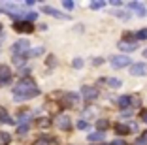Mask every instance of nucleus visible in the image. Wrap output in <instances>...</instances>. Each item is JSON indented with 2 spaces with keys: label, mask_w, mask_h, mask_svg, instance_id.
I'll return each mask as SVG.
<instances>
[{
  "label": "nucleus",
  "mask_w": 147,
  "mask_h": 145,
  "mask_svg": "<svg viewBox=\"0 0 147 145\" xmlns=\"http://www.w3.org/2000/svg\"><path fill=\"white\" fill-rule=\"evenodd\" d=\"M40 90L36 89V85L32 81H28V79H23L21 83H17V85L13 87V96L17 100H26V98H34V96H38Z\"/></svg>",
  "instance_id": "f257e3e1"
},
{
  "label": "nucleus",
  "mask_w": 147,
  "mask_h": 145,
  "mask_svg": "<svg viewBox=\"0 0 147 145\" xmlns=\"http://www.w3.org/2000/svg\"><path fill=\"white\" fill-rule=\"evenodd\" d=\"M130 64V59L126 55H117V57H111V66L113 68H125Z\"/></svg>",
  "instance_id": "f03ea898"
},
{
  "label": "nucleus",
  "mask_w": 147,
  "mask_h": 145,
  "mask_svg": "<svg viewBox=\"0 0 147 145\" xmlns=\"http://www.w3.org/2000/svg\"><path fill=\"white\" fill-rule=\"evenodd\" d=\"M130 74H132V76L142 77V76H145V74H147V66H145L143 62H136V64H132V68H130Z\"/></svg>",
  "instance_id": "7ed1b4c3"
},
{
  "label": "nucleus",
  "mask_w": 147,
  "mask_h": 145,
  "mask_svg": "<svg viewBox=\"0 0 147 145\" xmlns=\"http://www.w3.org/2000/svg\"><path fill=\"white\" fill-rule=\"evenodd\" d=\"M28 47H30L28 40H19V42L13 43L11 51H13V53H23V51H28Z\"/></svg>",
  "instance_id": "20e7f679"
},
{
  "label": "nucleus",
  "mask_w": 147,
  "mask_h": 145,
  "mask_svg": "<svg viewBox=\"0 0 147 145\" xmlns=\"http://www.w3.org/2000/svg\"><path fill=\"white\" fill-rule=\"evenodd\" d=\"M81 92H83V96H85V98H89V100H94L96 96H98V90L92 89V87H83Z\"/></svg>",
  "instance_id": "39448f33"
},
{
  "label": "nucleus",
  "mask_w": 147,
  "mask_h": 145,
  "mask_svg": "<svg viewBox=\"0 0 147 145\" xmlns=\"http://www.w3.org/2000/svg\"><path fill=\"white\" fill-rule=\"evenodd\" d=\"M119 49H123V51H126V53L136 51V49H138V43H134V42H121L119 43Z\"/></svg>",
  "instance_id": "423d86ee"
},
{
  "label": "nucleus",
  "mask_w": 147,
  "mask_h": 145,
  "mask_svg": "<svg viewBox=\"0 0 147 145\" xmlns=\"http://www.w3.org/2000/svg\"><path fill=\"white\" fill-rule=\"evenodd\" d=\"M15 30H19V32H30L32 30V25L26 21H17L15 23Z\"/></svg>",
  "instance_id": "0eeeda50"
},
{
  "label": "nucleus",
  "mask_w": 147,
  "mask_h": 145,
  "mask_svg": "<svg viewBox=\"0 0 147 145\" xmlns=\"http://www.w3.org/2000/svg\"><path fill=\"white\" fill-rule=\"evenodd\" d=\"M57 124H59V128H62V130H68L70 126H72V123H70V119L66 115L59 117V121H57Z\"/></svg>",
  "instance_id": "6e6552de"
},
{
  "label": "nucleus",
  "mask_w": 147,
  "mask_h": 145,
  "mask_svg": "<svg viewBox=\"0 0 147 145\" xmlns=\"http://www.w3.org/2000/svg\"><path fill=\"white\" fill-rule=\"evenodd\" d=\"M9 81V68L8 66H0V83Z\"/></svg>",
  "instance_id": "1a4fd4ad"
},
{
  "label": "nucleus",
  "mask_w": 147,
  "mask_h": 145,
  "mask_svg": "<svg viewBox=\"0 0 147 145\" xmlns=\"http://www.w3.org/2000/svg\"><path fill=\"white\" fill-rule=\"evenodd\" d=\"M62 102H64V106H74V104L78 102V94H74V92H68L62 98Z\"/></svg>",
  "instance_id": "9d476101"
},
{
  "label": "nucleus",
  "mask_w": 147,
  "mask_h": 145,
  "mask_svg": "<svg viewBox=\"0 0 147 145\" xmlns=\"http://www.w3.org/2000/svg\"><path fill=\"white\" fill-rule=\"evenodd\" d=\"M130 8L136 9V13H138L140 17H143V15H145V8H143L140 2H130Z\"/></svg>",
  "instance_id": "9b49d317"
},
{
  "label": "nucleus",
  "mask_w": 147,
  "mask_h": 145,
  "mask_svg": "<svg viewBox=\"0 0 147 145\" xmlns=\"http://www.w3.org/2000/svg\"><path fill=\"white\" fill-rule=\"evenodd\" d=\"M87 140H89V141H102V140H104V134H102V132L89 134V136H87Z\"/></svg>",
  "instance_id": "f8f14e48"
},
{
  "label": "nucleus",
  "mask_w": 147,
  "mask_h": 145,
  "mask_svg": "<svg viewBox=\"0 0 147 145\" xmlns=\"http://www.w3.org/2000/svg\"><path fill=\"white\" fill-rule=\"evenodd\" d=\"M130 102H132V98H130V96H121V98L117 100L119 107H126V106H130Z\"/></svg>",
  "instance_id": "ddd939ff"
},
{
  "label": "nucleus",
  "mask_w": 147,
  "mask_h": 145,
  "mask_svg": "<svg viewBox=\"0 0 147 145\" xmlns=\"http://www.w3.org/2000/svg\"><path fill=\"white\" fill-rule=\"evenodd\" d=\"M128 130H130V128L125 126V124H117V134L121 132V136H125V134H128Z\"/></svg>",
  "instance_id": "4468645a"
},
{
  "label": "nucleus",
  "mask_w": 147,
  "mask_h": 145,
  "mask_svg": "<svg viewBox=\"0 0 147 145\" xmlns=\"http://www.w3.org/2000/svg\"><path fill=\"white\" fill-rule=\"evenodd\" d=\"M9 141V134L8 132H0V143L4 145V143H8Z\"/></svg>",
  "instance_id": "2eb2a0df"
},
{
  "label": "nucleus",
  "mask_w": 147,
  "mask_h": 145,
  "mask_svg": "<svg viewBox=\"0 0 147 145\" xmlns=\"http://www.w3.org/2000/svg\"><path fill=\"white\" fill-rule=\"evenodd\" d=\"M42 53H43V47H36V49L30 51V57H38V55H42Z\"/></svg>",
  "instance_id": "dca6fc26"
},
{
  "label": "nucleus",
  "mask_w": 147,
  "mask_h": 145,
  "mask_svg": "<svg viewBox=\"0 0 147 145\" xmlns=\"http://www.w3.org/2000/svg\"><path fill=\"white\" fill-rule=\"evenodd\" d=\"M109 87H121V79H108Z\"/></svg>",
  "instance_id": "f3484780"
},
{
  "label": "nucleus",
  "mask_w": 147,
  "mask_h": 145,
  "mask_svg": "<svg viewBox=\"0 0 147 145\" xmlns=\"http://www.w3.org/2000/svg\"><path fill=\"white\" fill-rule=\"evenodd\" d=\"M36 17H38V13H34V11H30L28 15H25V19H26V21H34Z\"/></svg>",
  "instance_id": "a211bd4d"
},
{
  "label": "nucleus",
  "mask_w": 147,
  "mask_h": 145,
  "mask_svg": "<svg viewBox=\"0 0 147 145\" xmlns=\"http://www.w3.org/2000/svg\"><path fill=\"white\" fill-rule=\"evenodd\" d=\"M91 8H92V9H100V8H104V2H92Z\"/></svg>",
  "instance_id": "6ab92c4d"
},
{
  "label": "nucleus",
  "mask_w": 147,
  "mask_h": 145,
  "mask_svg": "<svg viewBox=\"0 0 147 145\" xmlns=\"http://www.w3.org/2000/svg\"><path fill=\"white\" fill-rule=\"evenodd\" d=\"M83 66V60L81 59H74V68H81Z\"/></svg>",
  "instance_id": "aec40b11"
},
{
  "label": "nucleus",
  "mask_w": 147,
  "mask_h": 145,
  "mask_svg": "<svg viewBox=\"0 0 147 145\" xmlns=\"http://www.w3.org/2000/svg\"><path fill=\"white\" fill-rule=\"evenodd\" d=\"M138 38H140V40H143V38H147V28H143V30H140V32H138Z\"/></svg>",
  "instance_id": "412c9836"
},
{
  "label": "nucleus",
  "mask_w": 147,
  "mask_h": 145,
  "mask_svg": "<svg viewBox=\"0 0 147 145\" xmlns=\"http://www.w3.org/2000/svg\"><path fill=\"white\" fill-rule=\"evenodd\" d=\"M136 145H147V136H143V138H140L138 141H136Z\"/></svg>",
  "instance_id": "4be33fe9"
},
{
  "label": "nucleus",
  "mask_w": 147,
  "mask_h": 145,
  "mask_svg": "<svg viewBox=\"0 0 147 145\" xmlns=\"http://www.w3.org/2000/svg\"><path fill=\"white\" fill-rule=\"evenodd\" d=\"M87 126H89V124H87V121H79V123H78V128H81V130H85Z\"/></svg>",
  "instance_id": "5701e85b"
},
{
  "label": "nucleus",
  "mask_w": 147,
  "mask_h": 145,
  "mask_svg": "<svg viewBox=\"0 0 147 145\" xmlns=\"http://www.w3.org/2000/svg\"><path fill=\"white\" fill-rule=\"evenodd\" d=\"M62 6H64L66 9H74V6H76V4H74V2H62Z\"/></svg>",
  "instance_id": "b1692460"
},
{
  "label": "nucleus",
  "mask_w": 147,
  "mask_h": 145,
  "mask_svg": "<svg viewBox=\"0 0 147 145\" xmlns=\"http://www.w3.org/2000/svg\"><path fill=\"white\" fill-rule=\"evenodd\" d=\"M108 126V121H98V128H106Z\"/></svg>",
  "instance_id": "393cba45"
},
{
  "label": "nucleus",
  "mask_w": 147,
  "mask_h": 145,
  "mask_svg": "<svg viewBox=\"0 0 147 145\" xmlns=\"http://www.w3.org/2000/svg\"><path fill=\"white\" fill-rule=\"evenodd\" d=\"M47 64H49V66H55V57H49V60H47Z\"/></svg>",
  "instance_id": "a878e982"
},
{
  "label": "nucleus",
  "mask_w": 147,
  "mask_h": 145,
  "mask_svg": "<svg viewBox=\"0 0 147 145\" xmlns=\"http://www.w3.org/2000/svg\"><path fill=\"white\" fill-rule=\"evenodd\" d=\"M47 143H49V141H43V140H38V141H36L34 145H47Z\"/></svg>",
  "instance_id": "bb28decb"
},
{
  "label": "nucleus",
  "mask_w": 147,
  "mask_h": 145,
  "mask_svg": "<svg viewBox=\"0 0 147 145\" xmlns=\"http://www.w3.org/2000/svg\"><path fill=\"white\" fill-rule=\"evenodd\" d=\"M26 130H28V126H21V128H19V134H25Z\"/></svg>",
  "instance_id": "cd10ccee"
},
{
  "label": "nucleus",
  "mask_w": 147,
  "mask_h": 145,
  "mask_svg": "<svg viewBox=\"0 0 147 145\" xmlns=\"http://www.w3.org/2000/svg\"><path fill=\"white\" fill-rule=\"evenodd\" d=\"M142 119H143V123H147V111H143V113H142Z\"/></svg>",
  "instance_id": "c85d7f7f"
},
{
  "label": "nucleus",
  "mask_w": 147,
  "mask_h": 145,
  "mask_svg": "<svg viewBox=\"0 0 147 145\" xmlns=\"http://www.w3.org/2000/svg\"><path fill=\"white\" fill-rule=\"evenodd\" d=\"M143 55H145V59H147V49H145V51H143Z\"/></svg>",
  "instance_id": "c756f323"
},
{
  "label": "nucleus",
  "mask_w": 147,
  "mask_h": 145,
  "mask_svg": "<svg viewBox=\"0 0 147 145\" xmlns=\"http://www.w3.org/2000/svg\"><path fill=\"white\" fill-rule=\"evenodd\" d=\"M0 28H2V26H0Z\"/></svg>",
  "instance_id": "7c9ffc66"
}]
</instances>
